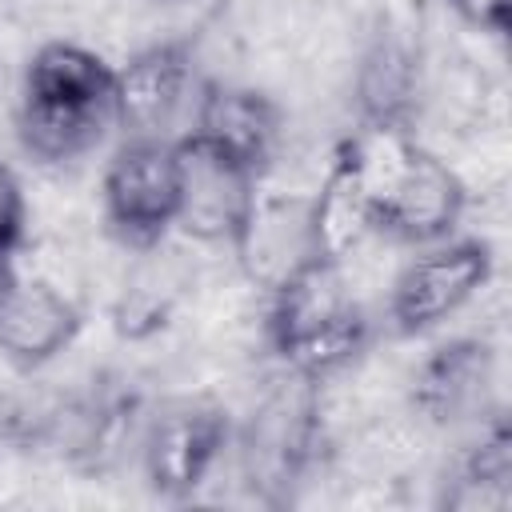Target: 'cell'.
<instances>
[{
  "label": "cell",
  "mask_w": 512,
  "mask_h": 512,
  "mask_svg": "<svg viewBox=\"0 0 512 512\" xmlns=\"http://www.w3.org/2000/svg\"><path fill=\"white\" fill-rule=\"evenodd\" d=\"M376 212L364 180V160L356 132H348L324 168L320 188L308 196V248L312 256L344 264L368 236H372Z\"/></svg>",
  "instance_id": "10"
},
{
  "label": "cell",
  "mask_w": 512,
  "mask_h": 512,
  "mask_svg": "<svg viewBox=\"0 0 512 512\" xmlns=\"http://www.w3.org/2000/svg\"><path fill=\"white\" fill-rule=\"evenodd\" d=\"M84 312L48 280H28L12 272L0 284V356L24 372L52 364L76 344Z\"/></svg>",
  "instance_id": "9"
},
{
  "label": "cell",
  "mask_w": 512,
  "mask_h": 512,
  "mask_svg": "<svg viewBox=\"0 0 512 512\" xmlns=\"http://www.w3.org/2000/svg\"><path fill=\"white\" fill-rule=\"evenodd\" d=\"M320 456V384L284 372L240 432V472L260 504H292Z\"/></svg>",
  "instance_id": "1"
},
{
  "label": "cell",
  "mask_w": 512,
  "mask_h": 512,
  "mask_svg": "<svg viewBox=\"0 0 512 512\" xmlns=\"http://www.w3.org/2000/svg\"><path fill=\"white\" fill-rule=\"evenodd\" d=\"M512 504V428L504 412H492L472 444L456 456L440 508L448 512H504Z\"/></svg>",
  "instance_id": "15"
},
{
  "label": "cell",
  "mask_w": 512,
  "mask_h": 512,
  "mask_svg": "<svg viewBox=\"0 0 512 512\" xmlns=\"http://www.w3.org/2000/svg\"><path fill=\"white\" fill-rule=\"evenodd\" d=\"M232 440V416L212 396H172L156 404L140 432V468L148 492L164 504H188Z\"/></svg>",
  "instance_id": "2"
},
{
  "label": "cell",
  "mask_w": 512,
  "mask_h": 512,
  "mask_svg": "<svg viewBox=\"0 0 512 512\" xmlns=\"http://www.w3.org/2000/svg\"><path fill=\"white\" fill-rule=\"evenodd\" d=\"M232 256L240 260L248 280L268 292L288 268H296L304 256H312V248H308V200H268L260 192L252 220H248L244 236L236 240Z\"/></svg>",
  "instance_id": "16"
},
{
  "label": "cell",
  "mask_w": 512,
  "mask_h": 512,
  "mask_svg": "<svg viewBox=\"0 0 512 512\" xmlns=\"http://www.w3.org/2000/svg\"><path fill=\"white\" fill-rule=\"evenodd\" d=\"M260 184L264 176L200 136H176V232L200 244L236 248L260 200Z\"/></svg>",
  "instance_id": "4"
},
{
  "label": "cell",
  "mask_w": 512,
  "mask_h": 512,
  "mask_svg": "<svg viewBox=\"0 0 512 512\" xmlns=\"http://www.w3.org/2000/svg\"><path fill=\"white\" fill-rule=\"evenodd\" d=\"M496 272V252L480 236H448L412 256L388 292V320L400 336H424L456 316Z\"/></svg>",
  "instance_id": "5"
},
{
  "label": "cell",
  "mask_w": 512,
  "mask_h": 512,
  "mask_svg": "<svg viewBox=\"0 0 512 512\" xmlns=\"http://www.w3.org/2000/svg\"><path fill=\"white\" fill-rule=\"evenodd\" d=\"M104 220L132 248H156L176 228V136L120 140L100 180Z\"/></svg>",
  "instance_id": "3"
},
{
  "label": "cell",
  "mask_w": 512,
  "mask_h": 512,
  "mask_svg": "<svg viewBox=\"0 0 512 512\" xmlns=\"http://www.w3.org/2000/svg\"><path fill=\"white\" fill-rule=\"evenodd\" d=\"M448 12L472 28V32H484V36H508V24H512V0H444Z\"/></svg>",
  "instance_id": "21"
},
{
  "label": "cell",
  "mask_w": 512,
  "mask_h": 512,
  "mask_svg": "<svg viewBox=\"0 0 512 512\" xmlns=\"http://www.w3.org/2000/svg\"><path fill=\"white\" fill-rule=\"evenodd\" d=\"M24 220H28V208H24V188L16 180V172L8 164H0V256H16L20 240H24Z\"/></svg>",
  "instance_id": "20"
},
{
  "label": "cell",
  "mask_w": 512,
  "mask_h": 512,
  "mask_svg": "<svg viewBox=\"0 0 512 512\" xmlns=\"http://www.w3.org/2000/svg\"><path fill=\"white\" fill-rule=\"evenodd\" d=\"M352 304L344 288V264L324 256H304L296 268H288L268 288V312H264V340L272 356H284L292 344L324 328L332 316H340Z\"/></svg>",
  "instance_id": "12"
},
{
  "label": "cell",
  "mask_w": 512,
  "mask_h": 512,
  "mask_svg": "<svg viewBox=\"0 0 512 512\" xmlns=\"http://www.w3.org/2000/svg\"><path fill=\"white\" fill-rule=\"evenodd\" d=\"M160 248L136 252V268L128 272L116 304H112V328L124 340H148L160 328H168L176 300H180V276H172V264L160 260Z\"/></svg>",
  "instance_id": "18"
},
{
  "label": "cell",
  "mask_w": 512,
  "mask_h": 512,
  "mask_svg": "<svg viewBox=\"0 0 512 512\" xmlns=\"http://www.w3.org/2000/svg\"><path fill=\"white\" fill-rule=\"evenodd\" d=\"M192 136L204 144L220 148L224 156L240 160L256 176H268L276 152H280V132L284 116L276 100L252 84H232V80H200L192 96Z\"/></svg>",
  "instance_id": "7"
},
{
  "label": "cell",
  "mask_w": 512,
  "mask_h": 512,
  "mask_svg": "<svg viewBox=\"0 0 512 512\" xmlns=\"http://www.w3.org/2000/svg\"><path fill=\"white\" fill-rule=\"evenodd\" d=\"M464 208H468V188L456 176V168H448V160H440L420 140H412L408 152L400 156L392 184L376 204L372 236H388L392 244H408V248H428L456 236Z\"/></svg>",
  "instance_id": "6"
},
{
  "label": "cell",
  "mask_w": 512,
  "mask_h": 512,
  "mask_svg": "<svg viewBox=\"0 0 512 512\" xmlns=\"http://www.w3.org/2000/svg\"><path fill=\"white\" fill-rule=\"evenodd\" d=\"M192 40H156L116 68V128L132 136H172L168 128L188 104Z\"/></svg>",
  "instance_id": "8"
},
{
  "label": "cell",
  "mask_w": 512,
  "mask_h": 512,
  "mask_svg": "<svg viewBox=\"0 0 512 512\" xmlns=\"http://www.w3.org/2000/svg\"><path fill=\"white\" fill-rule=\"evenodd\" d=\"M368 344H372V320H368V312L352 300L340 316H332L324 328H316L312 336H304L300 344H292V348H288L284 356H276V360H280L284 372L304 376V380H312V384H324V380H332L336 372H344L352 360H360Z\"/></svg>",
  "instance_id": "19"
},
{
  "label": "cell",
  "mask_w": 512,
  "mask_h": 512,
  "mask_svg": "<svg viewBox=\"0 0 512 512\" xmlns=\"http://www.w3.org/2000/svg\"><path fill=\"white\" fill-rule=\"evenodd\" d=\"M488 384H492V348L476 336H460L420 360L412 376V408L428 424L480 420Z\"/></svg>",
  "instance_id": "13"
},
{
  "label": "cell",
  "mask_w": 512,
  "mask_h": 512,
  "mask_svg": "<svg viewBox=\"0 0 512 512\" xmlns=\"http://www.w3.org/2000/svg\"><path fill=\"white\" fill-rule=\"evenodd\" d=\"M20 100L116 116V64H108L100 52H92L84 44L48 40L24 64Z\"/></svg>",
  "instance_id": "14"
},
{
  "label": "cell",
  "mask_w": 512,
  "mask_h": 512,
  "mask_svg": "<svg viewBox=\"0 0 512 512\" xmlns=\"http://www.w3.org/2000/svg\"><path fill=\"white\" fill-rule=\"evenodd\" d=\"M420 64L396 28H380L356 68V116L360 132H408L416 136Z\"/></svg>",
  "instance_id": "11"
},
{
  "label": "cell",
  "mask_w": 512,
  "mask_h": 512,
  "mask_svg": "<svg viewBox=\"0 0 512 512\" xmlns=\"http://www.w3.org/2000/svg\"><path fill=\"white\" fill-rule=\"evenodd\" d=\"M112 128H116L112 112L48 108V104H28V100H20V112H16L20 148L44 168L80 164L84 156H92L108 140Z\"/></svg>",
  "instance_id": "17"
}]
</instances>
